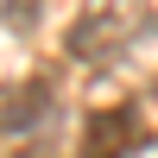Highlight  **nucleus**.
<instances>
[{
	"label": "nucleus",
	"instance_id": "nucleus-4",
	"mask_svg": "<svg viewBox=\"0 0 158 158\" xmlns=\"http://www.w3.org/2000/svg\"><path fill=\"white\" fill-rule=\"evenodd\" d=\"M32 19H38V0H6V25L13 32H32Z\"/></svg>",
	"mask_w": 158,
	"mask_h": 158
},
{
	"label": "nucleus",
	"instance_id": "nucleus-3",
	"mask_svg": "<svg viewBox=\"0 0 158 158\" xmlns=\"http://www.w3.org/2000/svg\"><path fill=\"white\" fill-rule=\"evenodd\" d=\"M146 127H139L133 108H101L95 120L82 127V152H108V146H139Z\"/></svg>",
	"mask_w": 158,
	"mask_h": 158
},
{
	"label": "nucleus",
	"instance_id": "nucleus-1",
	"mask_svg": "<svg viewBox=\"0 0 158 158\" xmlns=\"http://www.w3.org/2000/svg\"><path fill=\"white\" fill-rule=\"evenodd\" d=\"M139 32H146V0H82V13H76L63 44H70L76 63H108Z\"/></svg>",
	"mask_w": 158,
	"mask_h": 158
},
{
	"label": "nucleus",
	"instance_id": "nucleus-2",
	"mask_svg": "<svg viewBox=\"0 0 158 158\" xmlns=\"http://www.w3.org/2000/svg\"><path fill=\"white\" fill-rule=\"evenodd\" d=\"M44 120H51V82H44V76H25V82H6V89H0V139L38 133Z\"/></svg>",
	"mask_w": 158,
	"mask_h": 158
}]
</instances>
